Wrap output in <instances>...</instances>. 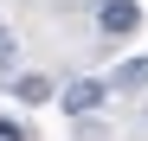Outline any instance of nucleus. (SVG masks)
Returning <instances> with one entry per match:
<instances>
[{
	"label": "nucleus",
	"mask_w": 148,
	"mask_h": 141,
	"mask_svg": "<svg viewBox=\"0 0 148 141\" xmlns=\"http://www.w3.org/2000/svg\"><path fill=\"white\" fill-rule=\"evenodd\" d=\"M13 52H19V39H13L7 26H0V70H7V64H13Z\"/></svg>",
	"instance_id": "39448f33"
},
{
	"label": "nucleus",
	"mask_w": 148,
	"mask_h": 141,
	"mask_svg": "<svg viewBox=\"0 0 148 141\" xmlns=\"http://www.w3.org/2000/svg\"><path fill=\"white\" fill-rule=\"evenodd\" d=\"M110 90H148V58H122L116 77H110Z\"/></svg>",
	"instance_id": "7ed1b4c3"
},
{
	"label": "nucleus",
	"mask_w": 148,
	"mask_h": 141,
	"mask_svg": "<svg viewBox=\"0 0 148 141\" xmlns=\"http://www.w3.org/2000/svg\"><path fill=\"white\" fill-rule=\"evenodd\" d=\"M0 141H32V135H26V128H19V122H13V115H0Z\"/></svg>",
	"instance_id": "423d86ee"
},
{
	"label": "nucleus",
	"mask_w": 148,
	"mask_h": 141,
	"mask_svg": "<svg viewBox=\"0 0 148 141\" xmlns=\"http://www.w3.org/2000/svg\"><path fill=\"white\" fill-rule=\"evenodd\" d=\"M103 96H110V83H97V77H77V83H64V115H90Z\"/></svg>",
	"instance_id": "f03ea898"
},
{
	"label": "nucleus",
	"mask_w": 148,
	"mask_h": 141,
	"mask_svg": "<svg viewBox=\"0 0 148 141\" xmlns=\"http://www.w3.org/2000/svg\"><path fill=\"white\" fill-rule=\"evenodd\" d=\"M13 96H19V103H52V77L26 70V77H13Z\"/></svg>",
	"instance_id": "20e7f679"
},
{
	"label": "nucleus",
	"mask_w": 148,
	"mask_h": 141,
	"mask_svg": "<svg viewBox=\"0 0 148 141\" xmlns=\"http://www.w3.org/2000/svg\"><path fill=\"white\" fill-rule=\"evenodd\" d=\"M97 26H103L110 39H129L142 26V7H135V0H103V7H97Z\"/></svg>",
	"instance_id": "f257e3e1"
}]
</instances>
